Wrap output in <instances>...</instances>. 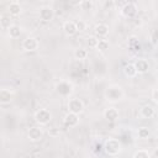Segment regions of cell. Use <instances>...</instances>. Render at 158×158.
I'll return each mask as SVG.
<instances>
[{
    "instance_id": "obj_20",
    "label": "cell",
    "mask_w": 158,
    "mask_h": 158,
    "mask_svg": "<svg viewBox=\"0 0 158 158\" xmlns=\"http://www.w3.org/2000/svg\"><path fill=\"white\" fill-rule=\"evenodd\" d=\"M127 44H128V48H130L132 52L138 51V49L141 48V46H139V41H138V38H137L136 36H131V37H128V38H127Z\"/></svg>"
},
{
    "instance_id": "obj_28",
    "label": "cell",
    "mask_w": 158,
    "mask_h": 158,
    "mask_svg": "<svg viewBox=\"0 0 158 158\" xmlns=\"http://www.w3.org/2000/svg\"><path fill=\"white\" fill-rule=\"evenodd\" d=\"M75 23H77V28H78V31H80V32L85 31V28H86V23H85L83 20H79V21H77Z\"/></svg>"
},
{
    "instance_id": "obj_10",
    "label": "cell",
    "mask_w": 158,
    "mask_h": 158,
    "mask_svg": "<svg viewBox=\"0 0 158 158\" xmlns=\"http://www.w3.org/2000/svg\"><path fill=\"white\" fill-rule=\"evenodd\" d=\"M102 116H104V118H105L106 121H109V122H115V121L118 120L120 114H118V110H117L116 107H112V106H111V107H107V109L104 110Z\"/></svg>"
},
{
    "instance_id": "obj_29",
    "label": "cell",
    "mask_w": 158,
    "mask_h": 158,
    "mask_svg": "<svg viewBox=\"0 0 158 158\" xmlns=\"http://www.w3.org/2000/svg\"><path fill=\"white\" fill-rule=\"evenodd\" d=\"M152 100L158 104V88H156V89L152 90Z\"/></svg>"
},
{
    "instance_id": "obj_18",
    "label": "cell",
    "mask_w": 158,
    "mask_h": 158,
    "mask_svg": "<svg viewBox=\"0 0 158 158\" xmlns=\"http://www.w3.org/2000/svg\"><path fill=\"white\" fill-rule=\"evenodd\" d=\"M123 74L127 77V78H133L137 75V70H136V67L133 63H127L123 65Z\"/></svg>"
},
{
    "instance_id": "obj_6",
    "label": "cell",
    "mask_w": 158,
    "mask_h": 158,
    "mask_svg": "<svg viewBox=\"0 0 158 158\" xmlns=\"http://www.w3.org/2000/svg\"><path fill=\"white\" fill-rule=\"evenodd\" d=\"M40 47V42L35 37H26L22 41V49L26 52H35Z\"/></svg>"
},
{
    "instance_id": "obj_26",
    "label": "cell",
    "mask_w": 158,
    "mask_h": 158,
    "mask_svg": "<svg viewBox=\"0 0 158 158\" xmlns=\"http://www.w3.org/2000/svg\"><path fill=\"white\" fill-rule=\"evenodd\" d=\"M109 47H110L109 41H106V40H100V41H99V44H98V47H96V49L100 51V52H105V51L109 49Z\"/></svg>"
},
{
    "instance_id": "obj_22",
    "label": "cell",
    "mask_w": 158,
    "mask_h": 158,
    "mask_svg": "<svg viewBox=\"0 0 158 158\" xmlns=\"http://www.w3.org/2000/svg\"><path fill=\"white\" fill-rule=\"evenodd\" d=\"M149 135H151V131H149V128L146 127V126H142V127H139V128L137 130V136H138V138H141V139L148 138Z\"/></svg>"
},
{
    "instance_id": "obj_9",
    "label": "cell",
    "mask_w": 158,
    "mask_h": 158,
    "mask_svg": "<svg viewBox=\"0 0 158 158\" xmlns=\"http://www.w3.org/2000/svg\"><path fill=\"white\" fill-rule=\"evenodd\" d=\"M137 14V6L133 2H125L121 7V15L125 17H133Z\"/></svg>"
},
{
    "instance_id": "obj_8",
    "label": "cell",
    "mask_w": 158,
    "mask_h": 158,
    "mask_svg": "<svg viewBox=\"0 0 158 158\" xmlns=\"http://www.w3.org/2000/svg\"><path fill=\"white\" fill-rule=\"evenodd\" d=\"M27 137H28V139L32 141V142H38V141H41L42 137H43V130H42L41 127H38V126H33V127H31V128L28 130Z\"/></svg>"
},
{
    "instance_id": "obj_4",
    "label": "cell",
    "mask_w": 158,
    "mask_h": 158,
    "mask_svg": "<svg viewBox=\"0 0 158 158\" xmlns=\"http://www.w3.org/2000/svg\"><path fill=\"white\" fill-rule=\"evenodd\" d=\"M68 111L75 115H79L84 111V102L79 98H72L68 100Z\"/></svg>"
},
{
    "instance_id": "obj_11",
    "label": "cell",
    "mask_w": 158,
    "mask_h": 158,
    "mask_svg": "<svg viewBox=\"0 0 158 158\" xmlns=\"http://www.w3.org/2000/svg\"><path fill=\"white\" fill-rule=\"evenodd\" d=\"M14 99V91L11 89H7V88H2L0 90V102L2 105H6V104H10V101Z\"/></svg>"
},
{
    "instance_id": "obj_2",
    "label": "cell",
    "mask_w": 158,
    "mask_h": 158,
    "mask_svg": "<svg viewBox=\"0 0 158 158\" xmlns=\"http://www.w3.org/2000/svg\"><path fill=\"white\" fill-rule=\"evenodd\" d=\"M122 149V144L116 138H109L104 143V152L109 156H117Z\"/></svg>"
},
{
    "instance_id": "obj_23",
    "label": "cell",
    "mask_w": 158,
    "mask_h": 158,
    "mask_svg": "<svg viewBox=\"0 0 158 158\" xmlns=\"http://www.w3.org/2000/svg\"><path fill=\"white\" fill-rule=\"evenodd\" d=\"M86 57H88L86 49H84V48H78V49L74 51V58H75V59H78V60H84V59H86Z\"/></svg>"
},
{
    "instance_id": "obj_17",
    "label": "cell",
    "mask_w": 158,
    "mask_h": 158,
    "mask_svg": "<svg viewBox=\"0 0 158 158\" xmlns=\"http://www.w3.org/2000/svg\"><path fill=\"white\" fill-rule=\"evenodd\" d=\"M21 11H22V7H21L20 2H17V1H11L7 6V12L11 16H17L21 14Z\"/></svg>"
},
{
    "instance_id": "obj_21",
    "label": "cell",
    "mask_w": 158,
    "mask_h": 158,
    "mask_svg": "<svg viewBox=\"0 0 158 158\" xmlns=\"http://www.w3.org/2000/svg\"><path fill=\"white\" fill-rule=\"evenodd\" d=\"M0 25H1L2 28H6V30H7L10 26H12V25H11V15H10L9 12L1 14V16H0Z\"/></svg>"
},
{
    "instance_id": "obj_16",
    "label": "cell",
    "mask_w": 158,
    "mask_h": 158,
    "mask_svg": "<svg viewBox=\"0 0 158 158\" xmlns=\"http://www.w3.org/2000/svg\"><path fill=\"white\" fill-rule=\"evenodd\" d=\"M109 33V26L106 23H98L94 27V36L99 37H105Z\"/></svg>"
},
{
    "instance_id": "obj_3",
    "label": "cell",
    "mask_w": 158,
    "mask_h": 158,
    "mask_svg": "<svg viewBox=\"0 0 158 158\" xmlns=\"http://www.w3.org/2000/svg\"><path fill=\"white\" fill-rule=\"evenodd\" d=\"M54 89H56V93L59 96L68 98L73 93V84L70 81H68V80H59L54 85Z\"/></svg>"
},
{
    "instance_id": "obj_15",
    "label": "cell",
    "mask_w": 158,
    "mask_h": 158,
    "mask_svg": "<svg viewBox=\"0 0 158 158\" xmlns=\"http://www.w3.org/2000/svg\"><path fill=\"white\" fill-rule=\"evenodd\" d=\"M139 115L142 118H152L156 115V110L151 105H143L139 109Z\"/></svg>"
},
{
    "instance_id": "obj_7",
    "label": "cell",
    "mask_w": 158,
    "mask_h": 158,
    "mask_svg": "<svg viewBox=\"0 0 158 158\" xmlns=\"http://www.w3.org/2000/svg\"><path fill=\"white\" fill-rule=\"evenodd\" d=\"M38 15H40V19H41L42 21L49 22V21H52L53 17H54V10H53L51 6H42V7L40 9Z\"/></svg>"
},
{
    "instance_id": "obj_27",
    "label": "cell",
    "mask_w": 158,
    "mask_h": 158,
    "mask_svg": "<svg viewBox=\"0 0 158 158\" xmlns=\"http://www.w3.org/2000/svg\"><path fill=\"white\" fill-rule=\"evenodd\" d=\"M79 5H80L81 10H91L93 9V1H90V0H84Z\"/></svg>"
},
{
    "instance_id": "obj_14",
    "label": "cell",
    "mask_w": 158,
    "mask_h": 158,
    "mask_svg": "<svg viewBox=\"0 0 158 158\" xmlns=\"http://www.w3.org/2000/svg\"><path fill=\"white\" fill-rule=\"evenodd\" d=\"M133 64H135V67H136L137 73H139V74H143V73L148 72V69H149V63H148V60L144 59V58L137 59L136 63H133Z\"/></svg>"
},
{
    "instance_id": "obj_13",
    "label": "cell",
    "mask_w": 158,
    "mask_h": 158,
    "mask_svg": "<svg viewBox=\"0 0 158 158\" xmlns=\"http://www.w3.org/2000/svg\"><path fill=\"white\" fill-rule=\"evenodd\" d=\"M63 31H64V33L67 36H74L78 32L77 23L74 21H65L63 23Z\"/></svg>"
},
{
    "instance_id": "obj_1",
    "label": "cell",
    "mask_w": 158,
    "mask_h": 158,
    "mask_svg": "<svg viewBox=\"0 0 158 158\" xmlns=\"http://www.w3.org/2000/svg\"><path fill=\"white\" fill-rule=\"evenodd\" d=\"M104 95H105V99L107 101H110V102H117V101L122 100L125 93H123V90H122L121 86H118V85H110V86L106 88Z\"/></svg>"
},
{
    "instance_id": "obj_5",
    "label": "cell",
    "mask_w": 158,
    "mask_h": 158,
    "mask_svg": "<svg viewBox=\"0 0 158 158\" xmlns=\"http://www.w3.org/2000/svg\"><path fill=\"white\" fill-rule=\"evenodd\" d=\"M52 120V114L47 109H40L35 112V121L40 125H47Z\"/></svg>"
},
{
    "instance_id": "obj_12",
    "label": "cell",
    "mask_w": 158,
    "mask_h": 158,
    "mask_svg": "<svg viewBox=\"0 0 158 158\" xmlns=\"http://www.w3.org/2000/svg\"><path fill=\"white\" fill-rule=\"evenodd\" d=\"M63 123L67 126V127H75L78 123H79V116L75 115V114H72V112H68L64 118H63Z\"/></svg>"
},
{
    "instance_id": "obj_25",
    "label": "cell",
    "mask_w": 158,
    "mask_h": 158,
    "mask_svg": "<svg viewBox=\"0 0 158 158\" xmlns=\"http://www.w3.org/2000/svg\"><path fill=\"white\" fill-rule=\"evenodd\" d=\"M132 158H151V154L146 149H138V151H136L133 153Z\"/></svg>"
},
{
    "instance_id": "obj_24",
    "label": "cell",
    "mask_w": 158,
    "mask_h": 158,
    "mask_svg": "<svg viewBox=\"0 0 158 158\" xmlns=\"http://www.w3.org/2000/svg\"><path fill=\"white\" fill-rule=\"evenodd\" d=\"M99 41H100V40H99L96 36H89L88 40H86V43H88V46H89L90 48H96L98 44H99Z\"/></svg>"
},
{
    "instance_id": "obj_19",
    "label": "cell",
    "mask_w": 158,
    "mask_h": 158,
    "mask_svg": "<svg viewBox=\"0 0 158 158\" xmlns=\"http://www.w3.org/2000/svg\"><path fill=\"white\" fill-rule=\"evenodd\" d=\"M7 33H9V37L10 38H19L20 36H21V33H22V30H21V27L20 26H17V25H12V26H10L9 28H7Z\"/></svg>"
}]
</instances>
